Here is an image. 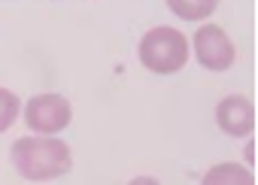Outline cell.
<instances>
[{
    "instance_id": "obj_1",
    "label": "cell",
    "mask_w": 258,
    "mask_h": 185,
    "mask_svg": "<svg viewBox=\"0 0 258 185\" xmlns=\"http://www.w3.org/2000/svg\"><path fill=\"white\" fill-rule=\"evenodd\" d=\"M13 164L25 179L49 182V179L64 176L73 167V155H70V146L61 140L22 137L13 143Z\"/></svg>"
},
{
    "instance_id": "obj_2",
    "label": "cell",
    "mask_w": 258,
    "mask_h": 185,
    "mask_svg": "<svg viewBox=\"0 0 258 185\" xmlns=\"http://www.w3.org/2000/svg\"><path fill=\"white\" fill-rule=\"evenodd\" d=\"M140 61L146 70L170 76L185 67L188 61V40L176 28H152L140 40Z\"/></svg>"
},
{
    "instance_id": "obj_3",
    "label": "cell",
    "mask_w": 258,
    "mask_h": 185,
    "mask_svg": "<svg viewBox=\"0 0 258 185\" xmlns=\"http://www.w3.org/2000/svg\"><path fill=\"white\" fill-rule=\"evenodd\" d=\"M70 118H73V106L61 94H37L25 106V121L37 134H58L70 125Z\"/></svg>"
},
{
    "instance_id": "obj_4",
    "label": "cell",
    "mask_w": 258,
    "mask_h": 185,
    "mask_svg": "<svg viewBox=\"0 0 258 185\" xmlns=\"http://www.w3.org/2000/svg\"><path fill=\"white\" fill-rule=\"evenodd\" d=\"M195 55L198 61L207 67V70H228L237 58L234 52V43L228 40V34L219 28V25H204L198 34H195Z\"/></svg>"
},
{
    "instance_id": "obj_5",
    "label": "cell",
    "mask_w": 258,
    "mask_h": 185,
    "mask_svg": "<svg viewBox=\"0 0 258 185\" xmlns=\"http://www.w3.org/2000/svg\"><path fill=\"white\" fill-rule=\"evenodd\" d=\"M216 121H219V128L228 137H246V134H252V125H255L252 100L249 97H240V94L225 97L216 106Z\"/></svg>"
},
{
    "instance_id": "obj_6",
    "label": "cell",
    "mask_w": 258,
    "mask_h": 185,
    "mask_svg": "<svg viewBox=\"0 0 258 185\" xmlns=\"http://www.w3.org/2000/svg\"><path fill=\"white\" fill-rule=\"evenodd\" d=\"M204 185H255V179L246 167L222 161V164H213L204 173Z\"/></svg>"
},
{
    "instance_id": "obj_7",
    "label": "cell",
    "mask_w": 258,
    "mask_h": 185,
    "mask_svg": "<svg viewBox=\"0 0 258 185\" xmlns=\"http://www.w3.org/2000/svg\"><path fill=\"white\" fill-rule=\"evenodd\" d=\"M167 7L185 22H201V19H210L216 13L219 0H167Z\"/></svg>"
},
{
    "instance_id": "obj_8",
    "label": "cell",
    "mask_w": 258,
    "mask_h": 185,
    "mask_svg": "<svg viewBox=\"0 0 258 185\" xmlns=\"http://www.w3.org/2000/svg\"><path fill=\"white\" fill-rule=\"evenodd\" d=\"M16 118H19V97L10 88H0V134L13 128Z\"/></svg>"
},
{
    "instance_id": "obj_9",
    "label": "cell",
    "mask_w": 258,
    "mask_h": 185,
    "mask_svg": "<svg viewBox=\"0 0 258 185\" xmlns=\"http://www.w3.org/2000/svg\"><path fill=\"white\" fill-rule=\"evenodd\" d=\"M127 185H158L152 176H137V179H131V182H127Z\"/></svg>"
}]
</instances>
